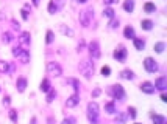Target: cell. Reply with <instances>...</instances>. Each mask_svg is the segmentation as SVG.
Masks as SVG:
<instances>
[{"label":"cell","instance_id":"6da1fadb","mask_svg":"<svg viewBox=\"0 0 167 124\" xmlns=\"http://www.w3.org/2000/svg\"><path fill=\"white\" fill-rule=\"evenodd\" d=\"M80 71L86 79H91L92 75H94V64H92L89 59H84L80 62Z\"/></svg>","mask_w":167,"mask_h":124},{"label":"cell","instance_id":"7a4b0ae2","mask_svg":"<svg viewBox=\"0 0 167 124\" xmlns=\"http://www.w3.org/2000/svg\"><path fill=\"white\" fill-rule=\"evenodd\" d=\"M88 118L92 124L99 123V104L95 101H91L88 104Z\"/></svg>","mask_w":167,"mask_h":124},{"label":"cell","instance_id":"3957f363","mask_svg":"<svg viewBox=\"0 0 167 124\" xmlns=\"http://www.w3.org/2000/svg\"><path fill=\"white\" fill-rule=\"evenodd\" d=\"M92 17H94V9L92 8H86V9L80 11V23L81 26H89V23H91Z\"/></svg>","mask_w":167,"mask_h":124},{"label":"cell","instance_id":"277c9868","mask_svg":"<svg viewBox=\"0 0 167 124\" xmlns=\"http://www.w3.org/2000/svg\"><path fill=\"white\" fill-rule=\"evenodd\" d=\"M13 54L16 57H19L21 62H24V64H28V62H30V53H28V50H24L22 46H14V48H13Z\"/></svg>","mask_w":167,"mask_h":124},{"label":"cell","instance_id":"5b68a950","mask_svg":"<svg viewBox=\"0 0 167 124\" xmlns=\"http://www.w3.org/2000/svg\"><path fill=\"white\" fill-rule=\"evenodd\" d=\"M110 93L112 95V98L114 99H123L125 98V90H123V87L120 84H114L110 87Z\"/></svg>","mask_w":167,"mask_h":124},{"label":"cell","instance_id":"8992f818","mask_svg":"<svg viewBox=\"0 0 167 124\" xmlns=\"http://www.w3.org/2000/svg\"><path fill=\"white\" fill-rule=\"evenodd\" d=\"M47 73L52 76H61L63 75V68L58 62H49L47 64Z\"/></svg>","mask_w":167,"mask_h":124},{"label":"cell","instance_id":"52a82bcc","mask_svg":"<svg viewBox=\"0 0 167 124\" xmlns=\"http://www.w3.org/2000/svg\"><path fill=\"white\" fill-rule=\"evenodd\" d=\"M88 50H89V54H91L92 59H99L100 57V46H99V44H97L95 40H92L91 44H89Z\"/></svg>","mask_w":167,"mask_h":124},{"label":"cell","instance_id":"ba28073f","mask_svg":"<svg viewBox=\"0 0 167 124\" xmlns=\"http://www.w3.org/2000/svg\"><path fill=\"white\" fill-rule=\"evenodd\" d=\"M144 67H145V70L149 73H155L158 71V64L155 62L151 57H145V61H144Z\"/></svg>","mask_w":167,"mask_h":124},{"label":"cell","instance_id":"9c48e42d","mask_svg":"<svg viewBox=\"0 0 167 124\" xmlns=\"http://www.w3.org/2000/svg\"><path fill=\"white\" fill-rule=\"evenodd\" d=\"M166 87H167V78H166V76H159L158 79H156V82H155V88L164 92Z\"/></svg>","mask_w":167,"mask_h":124},{"label":"cell","instance_id":"30bf717a","mask_svg":"<svg viewBox=\"0 0 167 124\" xmlns=\"http://www.w3.org/2000/svg\"><path fill=\"white\" fill-rule=\"evenodd\" d=\"M78 102H80V95H78V93H73L70 98L66 101V106H67L69 108H72V107L78 106Z\"/></svg>","mask_w":167,"mask_h":124},{"label":"cell","instance_id":"8fae6325","mask_svg":"<svg viewBox=\"0 0 167 124\" xmlns=\"http://www.w3.org/2000/svg\"><path fill=\"white\" fill-rule=\"evenodd\" d=\"M141 90L144 92V93H149V95H151V93H155V85L151 84V82H142L141 84Z\"/></svg>","mask_w":167,"mask_h":124},{"label":"cell","instance_id":"7c38bea8","mask_svg":"<svg viewBox=\"0 0 167 124\" xmlns=\"http://www.w3.org/2000/svg\"><path fill=\"white\" fill-rule=\"evenodd\" d=\"M114 57L117 61H123L127 57V50L123 48V46H120L119 50H116V51H114Z\"/></svg>","mask_w":167,"mask_h":124},{"label":"cell","instance_id":"4fadbf2b","mask_svg":"<svg viewBox=\"0 0 167 124\" xmlns=\"http://www.w3.org/2000/svg\"><path fill=\"white\" fill-rule=\"evenodd\" d=\"M19 42H21L22 45H28V44H30V33H28V31H24V33L21 34Z\"/></svg>","mask_w":167,"mask_h":124},{"label":"cell","instance_id":"5bb4252c","mask_svg":"<svg viewBox=\"0 0 167 124\" xmlns=\"http://www.w3.org/2000/svg\"><path fill=\"white\" fill-rule=\"evenodd\" d=\"M16 87H17L19 92H24L25 90V88H27V79H25V78H19L17 82H16Z\"/></svg>","mask_w":167,"mask_h":124},{"label":"cell","instance_id":"9a60e30c","mask_svg":"<svg viewBox=\"0 0 167 124\" xmlns=\"http://www.w3.org/2000/svg\"><path fill=\"white\" fill-rule=\"evenodd\" d=\"M123 9H125L127 13H133V9H134V2L133 0H125V2H123Z\"/></svg>","mask_w":167,"mask_h":124},{"label":"cell","instance_id":"2e32d148","mask_svg":"<svg viewBox=\"0 0 167 124\" xmlns=\"http://www.w3.org/2000/svg\"><path fill=\"white\" fill-rule=\"evenodd\" d=\"M39 88H41V92L47 93L50 88H52V85H50V81H49V79H42V82H41V85H39Z\"/></svg>","mask_w":167,"mask_h":124},{"label":"cell","instance_id":"e0dca14e","mask_svg":"<svg viewBox=\"0 0 167 124\" xmlns=\"http://www.w3.org/2000/svg\"><path fill=\"white\" fill-rule=\"evenodd\" d=\"M60 31L64 34V36H69V37H73V30H70L69 26L66 25H60Z\"/></svg>","mask_w":167,"mask_h":124},{"label":"cell","instance_id":"ac0fdd59","mask_svg":"<svg viewBox=\"0 0 167 124\" xmlns=\"http://www.w3.org/2000/svg\"><path fill=\"white\" fill-rule=\"evenodd\" d=\"M0 73H3V75L10 73V62H6V61H0Z\"/></svg>","mask_w":167,"mask_h":124},{"label":"cell","instance_id":"d6986e66","mask_svg":"<svg viewBox=\"0 0 167 124\" xmlns=\"http://www.w3.org/2000/svg\"><path fill=\"white\" fill-rule=\"evenodd\" d=\"M123 36L127 39H134V30L133 26H127L125 30H123Z\"/></svg>","mask_w":167,"mask_h":124},{"label":"cell","instance_id":"ffe728a7","mask_svg":"<svg viewBox=\"0 0 167 124\" xmlns=\"http://www.w3.org/2000/svg\"><path fill=\"white\" fill-rule=\"evenodd\" d=\"M153 124H166V118L162 115H151Z\"/></svg>","mask_w":167,"mask_h":124},{"label":"cell","instance_id":"44dd1931","mask_svg":"<svg viewBox=\"0 0 167 124\" xmlns=\"http://www.w3.org/2000/svg\"><path fill=\"white\" fill-rule=\"evenodd\" d=\"M155 9H156V6H155V3H151V2H147L145 5H144V11L149 13V14L155 13Z\"/></svg>","mask_w":167,"mask_h":124},{"label":"cell","instance_id":"7402d4cb","mask_svg":"<svg viewBox=\"0 0 167 124\" xmlns=\"http://www.w3.org/2000/svg\"><path fill=\"white\" fill-rule=\"evenodd\" d=\"M116 124H125L127 121V113H117V116H116Z\"/></svg>","mask_w":167,"mask_h":124},{"label":"cell","instance_id":"603a6c76","mask_svg":"<svg viewBox=\"0 0 167 124\" xmlns=\"http://www.w3.org/2000/svg\"><path fill=\"white\" fill-rule=\"evenodd\" d=\"M133 40H134V48L136 50H144V46H145V42H144L142 40V39H133Z\"/></svg>","mask_w":167,"mask_h":124},{"label":"cell","instance_id":"cb8c5ba5","mask_svg":"<svg viewBox=\"0 0 167 124\" xmlns=\"http://www.w3.org/2000/svg\"><path fill=\"white\" fill-rule=\"evenodd\" d=\"M120 76H122L123 79H133V78H134V75H133L131 70H123V71L120 73Z\"/></svg>","mask_w":167,"mask_h":124},{"label":"cell","instance_id":"d4e9b609","mask_svg":"<svg viewBox=\"0 0 167 124\" xmlns=\"http://www.w3.org/2000/svg\"><path fill=\"white\" fill-rule=\"evenodd\" d=\"M141 26H142V30H147V31H149V30L153 28V22H151V20H142V22H141Z\"/></svg>","mask_w":167,"mask_h":124},{"label":"cell","instance_id":"484cf974","mask_svg":"<svg viewBox=\"0 0 167 124\" xmlns=\"http://www.w3.org/2000/svg\"><path fill=\"white\" fill-rule=\"evenodd\" d=\"M105 112H108V113H114V112H116L114 102H106V104H105Z\"/></svg>","mask_w":167,"mask_h":124},{"label":"cell","instance_id":"4316f807","mask_svg":"<svg viewBox=\"0 0 167 124\" xmlns=\"http://www.w3.org/2000/svg\"><path fill=\"white\" fill-rule=\"evenodd\" d=\"M55 96H56V92L53 90V88H50V90L47 92V98H45V99H47V102H52V101L55 99Z\"/></svg>","mask_w":167,"mask_h":124},{"label":"cell","instance_id":"83f0119b","mask_svg":"<svg viewBox=\"0 0 167 124\" xmlns=\"http://www.w3.org/2000/svg\"><path fill=\"white\" fill-rule=\"evenodd\" d=\"M166 48V44L164 42H158V44H155V51L156 53H162Z\"/></svg>","mask_w":167,"mask_h":124},{"label":"cell","instance_id":"f1b7e54d","mask_svg":"<svg viewBox=\"0 0 167 124\" xmlns=\"http://www.w3.org/2000/svg\"><path fill=\"white\" fill-rule=\"evenodd\" d=\"M58 11V8H56V3H55V0H52V2L49 3V13L50 14H55Z\"/></svg>","mask_w":167,"mask_h":124},{"label":"cell","instance_id":"f546056e","mask_svg":"<svg viewBox=\"0 0 167 124\" xmlns=\"http://www.w3.org/2000/svg\"><path fill=\"white\" fill-rule=\"evenodd\" d=\"M67 82H69V84H72V85H73V88H75L77 92L80 90V82H78L77 79H73V78H70V79H67ZM77 92H75V93H77Z\"/></svg>","mask_w":167,"mask_h":124},{"label":"cell","instance_id":"4dcf8cb0","mask_svg":"<svg viewBox=\"0 0 167 124\" xmlns=\"http://www.w3.org/2000/svg\"><path fill=\"white\" fill-rule=\"evenodd\" d=\"M53 40H55V34H53L52 30H49V31H47V39H45V42H47V44H52Z\"/></svg>","mask_w":167,"mask_h":124},{"label":"cell","instance_id":"1f68e13d","mask_svg":"<svg viewBox=\"0 0 167 124\" xmlns=\"http://www.w3.org/2000/svg\"><path fill=\"white\" fill-rule=\"evenodd\" d=\"M103 16H106V17L112 19V17H114V9H112V8H106V9L103 11Z\"/></svg>","mask_w":167,"mask_h":124},{"label":"cell","instance_id":"d6a6232c","mask_svg":"<svg viewBox=\"0 0 167 124\" xmlns=\"http://www.w3.org/2000/svg\"><path fill=\"white\" fill-rule=\"evenodd\" d=\"M2 40L5 42V44H10V42L13 40V36H11L10 33H5V34H3V37H2Z\"/></svg>","mask_w":167,"mask_h":124},{"label":"cell","instance_id":"836d02e7","mask_svg":"<svg viewBox=\"0 0 167 124\" xmlns=\"http://www.w3.org/2000/svg\"><path fill=\"white\" fill-rule=\"evenodd\" d=\"M84 46H86V44H84V40L81 39V40L78 42V46H77V51L81 53V51H84Z\"/></svg>","mask_w":167,"mask_h":124},{"label":"cell","instance_id":"e575fe53","mask_svg":"<svg viewBox=\"0 0 167 124\" xmlns=\"http://www.w3.org/2000/svg\"><path fill=\"white\" fill-rule=\"evenodd\" d=\"M110 73H111V68L108 67V65H105V67H102V75L106 78V76H110Z\"/></svg>","mask_w":167,"mask_h":124},{"label":"cell","instance_id":"d590c367","mask_svg":"<svg viewBox=\"0 0 167 124\" xmlns=\"http://www.w3.org/2000/svg\"><path fill=\"white\" fill-rule=\"evenodd\" d=\"M10 118H11V121H14V123H16V121H17V112L11 108V110H10Z\"/></svg>","mask_w":167,"mask_h":124},{"label":"cell","instance_id":"8d00e7d4","mask_svg":"<svg viewBox=\"0 0 167 124\" xmlns=\"http://www.w3.org/2000/svg\"><path fill=\"white\" fill-rule=\"evenodd\" d=\"M117 26H119V20H116V19L112 17V19H111V22H110V28L114 30V28H117Z\"/></svg>","mask_w":167,"mask_h":124},{"label":"cell","instance_id":"74e56055","mask_svg":"<svg viewBox=\"0 0 167 124\" xmlns=\"http://www.w3.org/2000/svg\"><path fill=\"white\" fill-rule=\"evenodd\" d=\"M128 112H130V116H131V118H136V108H134V107H130V108H128Z\"/></svg>","mask_w":167,"mask_h":124},{"label":"cell","instance_id":"f35d334b","mask_svg":"<svg viewBox=\"0 0 167 124\" xmlns=\"http://www.w3.org/2000/svg\"><path fill=\"white\" fill-rule=\"evenodd\" d=\"M100 93H102V90H100V88H95V90L92 92V98H97V96H100Z\"/></svg>","mask_w":167,"mask_h":124},{"label":"cell","instance_id":"ab89813d","mask_svg":"<svg viewBox=\"0 0 167 124\" xmlns=\"http://www.w3.org/2000/svg\"><path fill=\"white\" fill-rule=\"evenodd\" d=\"M21 13H22V19H24V20H28V13H27V9H22Z\"/></svg>","mask_w":167,"mask_h":124},{"label":"cell","instance_id":"60d3db41","mask_svg":"<svg viewBox=\"0 0 167 124\" xmlns=\"http://www.w3.org/2000/svg\"><path fill=\"white\" fill-rule=\"evenodd\" d=\"M73 123H75V119H73V118H66L63 121V124H73Z\"/></svg>","mask_w":167,"mask_h":124},{"label":"cell","instance_id":"b9f144b4","mask_svg":"<svg viewBox=\"0 0 167 124\" xmlns=\"http://www.w3.org/2000/svg\"><path fill=\"white\" fill-rule=\"evenodd\" d=\"M10 102H11V98H10V96H6V98L3 99V104H5V106H8Z\"/></svg>","mask_w":167,"mask_h":124},{"label":"cell","instance_id":"7bdbcfd3","mask_svg":"<svg viewBox=\"0 0 167 124\" xmlns=\"http://www.w3.org/2000/svg\"><path fill=\"white\" fill-rule=\"evenodd\" d=\"M11 23H13V26H14L16 30H19V26H21V25H19V23H17L16 20H11Z\"/></svg>","mask_w":167,"mask_h":124},{"label":"cell","instance_id":"ee69618b","mask_svg":"<svg viewBox=\"0 0 167 124\" xmlns=\"http://www.w3.org/2000/svg\"><path fill=\"white\" fill-rule=\"evenodd\" d=\"M161 101H164V102H167V95H166V93H162V95H161Z\"/></svg>","mask_w":167,"mask_h":124},{"label":"cell","instance_id":"f6af8a7d","mask_svg":"<svg viewBox=\"0 0 167 124\" xmlns=\"http://www.w3.org/2000/svg\"><path fill=\"white\" fill-rule=\"evenodd\" d=\"M103 2H105V5H111V3H114L116 0H103Z\"/></svg>","mask_w":167,"mask_h":124},{"label":"cell","instance_id":"bcb514c9","mask_svg":"<svg viewBox=\"0 0 167 124\" xmlns=\"http://www.w3.org/2000/svg\"><path fill=\"white\" fill-rule=\"evenodd\" d=\"M33 5L38 6V5H39V0H33Z\"/></svg>","mask_w":167,"mask_h":124},{"label":"cell","instance_id":"7dc6e473","mask_svg":"<svg viewBox=\"0 0 167 124\" xmlns=\"http://www.w3.org/2000/svg\"><path fill=\"white\" fill-rule=\"evenodd\" d=\"M31 124H38V119L36 118H31Z\"/></svg>","mask_w":167,"mask_h":124},{"label":"cell","instance_id":"c3c4849f","mask_svg":"<svg viewBox=\"0 0 167 124\" xmlns=\"http://www.w3.org/2000/svg\"><path fill=\"white\" fill-rule=\"evenodd\" d=\"M49 124H53V118H52V116L49 118Z\"/></svg>","mask_w":167,"mask_h":124},{"label":"cell","instance_id":"681fc988","mask_svg":"<svg viewBox=\"0 0 167 124\" xmlns=\"http://www.w3.org/2000/svg\"><path fill=\"white\" fill-rule=\"evenodd\" d=\"M78 2H80V3H86L88 0H78Z\"/></svg>","mask_w":167,"mask_h":124},{"label":"cell","instance_id":"f907efd6","mask_svg":"<svg viewBox=\"0 0 167 124\" xmlns=\"http://www.w3.org/2000/svg\"><path fill=\"white\" fill-rule=\"evenodd\" d=\"M134 124H139V123H134Z\"/></svg>","mask_w":167,"mask_h":124}]
</instances>
